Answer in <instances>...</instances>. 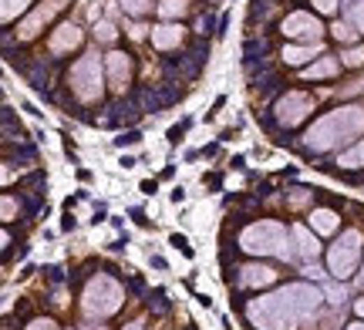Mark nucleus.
<instances>
[{
	"label": "nucleus",
	"instance_id": "1",
	"mask_svg": "<svg viewBox=\"0 0 364 330\" xmlns=\"http://www.w3.org/2000/svg\"><path fill=\"white\" fill-rule=\"evenodd\" d=\"M317 300H321V293L314 290V287H300L297 283V287H287V290L253 303L249 317H253V324H260L263 330H290L300 317H307L317 307Z\"/></svg>",
	"mask_w": 364,
	"mask_h": 330
},
{
	"label": "nucleus",
	"instance_id": "2",
	"mask_svg": "<svg viewBox=\"0 0 364 330\" xmlns=\"http://www.w3.org/2000/svg\"><path fill=\"white\" fill-rule=\"evenodd\" d=\"M364 132V108H337V112H327L324 118L314 121V128L307 132V145L314 152H327V149H337L351 138H358Z\"/></svg>",
	"mask_w": 364,
	"mask_h": 330
},
{
	"label": "nucleus",
	"instance_id": "3",
	"mask_svg": "<svg viewBox=\"0 0 364 330\" xmlns=\"http://www.w3.org/2000/svg\"><path fill=\"white\" fill-rule=\"evenodd\" d=\"M243 250L249 253H277V256H290L287 250V230L280 223H256L247 233L240 236Z\"/></svg>",
	"mask_w": 364,
	"mask_h": 330
},
{
	"label": "nucleus",
	"instance_id": "4",
	"mask_svg": "<svg viewBox=\"0 0 364 330\" xmlns=\"http://www.w3.org/2000/svg\"><path fill=\"white\" fill-rule=\"evenodd\" d=\"M118 303H122V290H118L115 280L98 276V280L88 283V290H85V310L92 313V317H108V313L118 310Z\"/></svg>",
	"mask_w": 364,
	"mask_h": 330
},
{
	"label": "nucleus",
	"instance_id": "5",
	"mask_svg": "<svg viewBox=\"0 0 364 330\" xmlns=\"http://www.w3.org/2000/svg\"><path fill=\"white\" fill-rule=\"evenodd\" d=\"M71 88L81 101H95L101 95V64H98V54H85L71 68Z\"/></svg>",
	"mask_w": 364,
	"mask_h": 330
},
{
	"label": "nucleus",
	"instance_id": "6",
	"mask_svg": "<svg viewBox=\"0 0 364 330\" xmlns=\"http://www.w3.org/2000/svg\"><path fill=\"white\" fill-rule=\"evenodd\" d=\"M358 253H361V233L347 230L337 239V246L330 250V273L334 276H347V273L354 270V263H358Z\"/></svg>",
	"mask_w": 364,
	"mask_h": 330
},
{
	"label": "nucleus",
	"instance_id": "7",
	"mask_svg": "<svg viewBox=\"0 0 364 330\" xmlns=\"http://www.w3.org/2000/svg\"><path fill=\"white\" fill-rule=\"evenodd\" d=\"M307 112H314V98L300 95V91H290V95L280 98V105H277V118H280L284 125H297Z\"/></svg>",
	"mask_w": 364,
	"mask_h": 330
},
{
	"label": "nucleus",
	"instance_id": "8",
	"mask_svg": "<svg viewBox=\"0 0 364 330\" xmlns=\"http://www.w3.org/2000/svg\"><path fill=\"white\" fill-rule=\"evenodd\" d=\"M321 24L310 17V14H304V10H297V14H290L287 20H284V34L287 38H307L310 44H321Z\"/></svg>",
	"mask_w": 364,
	"mask_h": 330
},
{
	"label": "nucleus",
	"instance_id": "9",
	"mask_svg": "<svg viewBox=\"0 0 364 330\" xmlns=\"http://www.w3.org/2000/svg\"><path fill=\"white\" fill-rule=\"evenodd\" d=\"M58 10H61V0H44V3L38 7V10H34L31 17L24 20V24H20V38H34V34L41 31V27H44L48 20H51L54 14H58Z\"/></svg>",
	"mask_w": 364,
	"mask_h": 330
},
{
	"label": "nucleus",
	"instance_id": "10",
	"mask_svg": "<svg viewBox=\"0 0 364 330\" xmlns=\"http://www.w3.org/2000/svg\"><path fill=\"white\" fill-rule=\"evenodd\" d=\"M78 44H81V31H78L75 24H64V27H58V31L51 34V51H54V54H64V51H71Z\"/></svg>",
	"mask_w": 364,
	"mask_h": 330
},
{
	"label": "nucleus",
	"instance_id": "11",
	"mask_svg": "<svg viewBox=\"0 0 364 330\" xmlns=\"http://www.w3.org/2000/svg\"><path fill=\"white\" fill-rule=\"evenodd\" d=\"M129 75H132L129 58H125V54H108V78H112V84H115L118 91L129 84Z\"/></svg>",
	"mask_w": 364,
	"mask_h": 330
},
{
	"label": "nucleus",
	"instance_id": "12",
	"mask_svg": "<svg viewBox=\"0 0 364 330\" xmlns=\"http://www.w3.org/2000/svg\"><path fill=\"white\" fill-rule=\"evenodd\" d=\"M182 40V31L175 27V24H162V27H155L152 31V44L159 47V51H169V47H175Z\"/></svg>",
	"mask_w": 364,
	"mask_h": 330
},
{
	"label": "nucleus",
	"instance_id": "13",
	"mask_svg": "<svg viewBox=\"0 0 364 330\" xmlns=\"http://www.w3.org/2000/svg\"><path fill=\"white\" fill-rule=\"evenodd\" d=\"M273 276H277V273L270 270V267H247L243 276H240V283H243V287H256V283L263 287V283H273Z\"/></svg>",
	"mask_w": 364,
	"mask_h": 330
},
{
	"label": "nucleus",
	"instance_id": "14",
	"mask_svg": "<svg viewBox=\"0 0 364 330\" xmlns=\"http://www.w3.org/2000/svg\"><path fill=\"white\" fill-rule=\"evenodd\" d=\"M293 239H297V250H300L304 260H317V250H321V246H317V239H310V233H307L304 226L293 230Z\"/></svg>",
	"mask_w": 364,
	"mask_h": 330
},
{
	"label": "nucleus",
	"instance_id": "15",
	"mask_svg": "<svg viewBox=\"0 0 364 330\" xmlns=\"http://www.w3.org/2000/svg\"><path fill=\"white\" fill-rule=\"evenodd\" d=\"M310 223H314L317 233H334L337 230V216L330 213V209H317V213L310 216Z\"/></svg>",
	"mask_w": 364,
	"mask_h": 330
},
{
	"label": "nucleus",
	"instance_id": "16",
	"mask_svg": "<svg viewBox=\"0 0 364 330\" xmlns=\"http://www.w3.org/2000/svg\"><path fill=\"white\" fill-rule=\"evenodd\" d=\"M337 71V61L334 58H324V61H317V64H310L304 71V78H330Z\"/></svg>",
	"mask_w": 364,
	"mask_h": 330
},
{
	"label": "nucleus",
	"instance_id": "17",
	"mask_svg": "<svg viewBox=\"0 0 364 330\" xmlns=\"http://www.w3.org/2000/svg\"><path fill=\"white\" fill-rule=\"evenodd\" d=\"M317 47H321V44H307V47H287V51H284V61H287V64H304L307 58H314V51H317Z\"/></svg>",
	"mask_w": 364,
	"mask_h": 330
},
{
	"label": "nucleus",
	"instance_id": "18",
	"mask_svg": "<svg viewBox=\"0 0 364 330\" xmlns=\"http://www.w3.org/2000/svg\"><path fill=\"white\" fill-rule=\"evenodd\" d=\"M344 10H347V20L364 34V0H344Z\"/></svg>",
	"mask_w": 364,
	"mask_h": 330
},
{
	"label": "nucleus",
	"instance_id": "19",
	"mask_svg": "<svg viewBox=\"0 0 364 330\" xmlns=\"http://www.w3.org/2000/svg\"><path fill=\"white\" fill-rule=\"evenodd\" d=\"M186 7H189V0H159L162 17H179V14H186Z\"/></svg>",
	"mask_w": 364,
	"mask_h": 330
},
{
	"label": "nucleus",
	"instance_id": "20",
	"mask_svg": "<svg viewBox=\"0 0 364 330\" xmlns=\"http://www.w3.org/2000/svg\"><path fill=\"white\" fill-rule=\"evenodd\" d=\"M341 165H344V169H358V165H364V142L361 145H354V149H347L344 156H341Z\"/></svg>",
	"mask_w": 364,
	"mask_h": 330
},
{
	"label": "nucleus",
	"instance_id": "21",
	"mask_svg": "<svg viewBox=\"0 0 364 330\" xmlns=\"http://www.w3.org/2000/svg\"><path fill=\"white\" fill-rule=\"evenodd\" d=\"M27 3H31V0H3V10H0V14H3V20H14Z\"/></svg>",
	"mask_w": 364,
	"mask_h": 330
},
{
	"label": "nucleus",
	"instance_id": "22",
	"mask_svg": "<svg viewBox=\"0 0 364 330\" xmlns=\"http://www.w3.org/2000/svg\"><path fill=\"white\" fill-rule=\"evenodd\" d=\"M125 10L129 14H149L152 10V0H125Z\"/></svg>",
	"mask_w": 364,
	"mask_h": 330
},
{
	"label": "nucleus",
	"instance_id": "23",
	"mask_svg": "<svg viewBox=\"0 0 364 330\" xmlns=\"http://www.w3.org/2000/svg\"><path fill=\"white\" fill-rule=\"evenodd\" d=\"M354 31H358V27H351V24H341V20L334 24V38H337V40H351V38H354Z\"/></svg>",
	"mask_w": 364,
	"mask_h": 330
},
{
	"label": "nucleus",
	"instance_id": "24",
	"mask_svg": "<svg viewBox=\"0 0 364 330\" xmlns=\"http://www.w3.org/2000/svg\"><path fill=\"white\" fill-rule=\"evenodd\" d=\"M98 40H115V27H112V24H108V20H101V24H98Z\"/></svg>",
	"mask_w": 364,
	"mask_h": 330
},
{
	"label": "nucleus",
	"instance_id": "25",
	"mask_svg": "<svg viewBox=\"0 0 364 330\" xmlns=\"http://www.w3.org/2000/svg\"><path fill=\"white\" fill-rule=\"evenodd\" d=\"M317 3V10H324V14H334V7H337V0H314Z\"/></svg>",
	"mask_w": 364,
	"mask_h": 330
},
{
	"label": "nucleus",
	"instance_id": "26",
	"mask_svg": "<svg viewBox=\"0 0 364 330\" xmlns=\"http://www.w3.org/2000/svg\"><path fill=\"white\" fill-rule=\"evenodd\" d=\"M27 330H58V327H54V320H34Z\"/></svg>",
	"mask_w": 364,
	"mask_h": 330
},
{
	"label": "nucleus",
	"instance_id": "27",
	"mask_svg": "<svg viewBox=\"0 0 364 330\" xmlns=\"http://www.w3.org/2000/svg\"><path fill=\"white\" fill-rule=\"evenodd\" d=\"M344 61H347V64H361V61H364V51H351Z\"/></svg>",
	"mask_w": 364,
	"mask_h": 330
},
{
	"label": "nucleus",
	"instance_id": "28",
	"mask_svg": "<svg viewBox=\"0 0 364 330\" xmlns=\"http://www.w3.org/2000/svg\"><path fill=\"white\" fill-rule=\"evenodd\" d=\"M14 216V199H3V219H10Z\"/></svg>",
	"mask_w": 364,
	"mask_h": 330
},
{
	"label": "nucleus",
	"instance_id": "29",
	"mask_svg": "<svg viewBox=\"0 0 364 330\" xmlns=\"http://www.w3.org/2000/svg\"><path fill=\"white\" fill-rule=\"evenodd\" d=\"M125 330H142V324H129V327H125Z\"/></svg>",
	"mask_w": 364,
	"mask_h": 330
},
{
	"label": "nucleus",
	"instance_id": "30",
	"mask_svg": "<svg viewBox=\"0 0 364 330\" xmlns=\"http://www.w3.org/2000/svg\"><path fill=\"white\" fill-rule=\"evenodd\" d=\"M347 330H364V324H354V327H347Z\"/></svg>",
	"mask_w": 364,
	"mask_h": 330
},
{
	"label": "nucleus",
	"instance_id": "31",
	"mask_svg": "<svg viewBox=\"0 0 364 330\" xmlns=\"http://www.w3.org/2000/svg\"><path fill=\"white\" fill-rule=\"evenodd\" d=\"M358 310H361V313H364V300H361V303H358Z\"/></svg>",
	"mask_w": 364,
	"mask_h": 330
},
{
	"label": "nucleus",
	"instance_id": "32",
	"mask_svg": "<svg viewBox=\"0 0 364 330\" xmlns=\"http://www.w3.org/2000/svg\"><path fill=\"white\" fill-rule=\"evenodd\" d=\"M88 330H105V327H88Z\"/></svg>",
	"mask_w": 364,
	"mask_h": 330
},
{
	"label": "nucleus",
	"instance_id": "33",
	"mask_svg": "<svg viewBox=\"0 0 364 330\" xmlns=\"http://www.w3.org/2000/svg\"><path fill=\"white\" fill-rule=\"evenodd\" d=\"M361 280H364V273H361Z\"/></svg>",
	"mask_w": 364,
	"mask_h": 330
}]
</instances>
